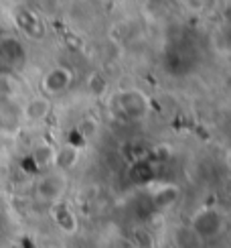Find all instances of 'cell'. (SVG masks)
Here are the masks:
<instances>
[{
    "mask_svg": "<svg viewBox=\"0 0 231 248\" xmlns=\"http://www.w3.org/2000/svg\"><path fill=\"white\" fill-rule=\"evenodd\" d=\"M51 110V104L45 96H37V98H30L25 108H23V116L29 120V122H39L43 120Z\"/></svg>",
    "mask_w": 231,
    "mask_h": 248,
    "instance_id": "obj_8",
    "label": "cell"
},
{
    "mask_svg": "<svg viewBox=\"0 0 231 248\" xmlns=\"http://www.w3.org/2000/svg\"><path fill=\"white\" fill-rule=\"evenodd\" d=\"M114 106L116 110L120 112L122 116H128V118H136V116H142L144 110H146V100L140 92H122V94L116 96L114 100Z\"/></svg>",
    "mask_w": 231,
    "mask_h": 248,
    "instance_id": "obj_3",
    "label": "cell"
},
{
    "mask_svg": "<svg viewBox=\"0 0 231 248\" xmlns=\"http://www.w3.org/2000/svg\"><path fill=\"white\" fill-rule=\"evenodd\" d=\"M164 63H166L169 74H174V76L188 74L191 67L195 65V51L191 47L185 49V45H174L166 51Z\"/></svg>",
    "mask_w": 231,
    "mask_h": 248,
    "instance_id": "obj_2",
    "label": "cell"
},
{
    "mask_svg": "<svg viewBox=\"0 0 231 248\" xmlns=\"http://www.w3.org/2000/svg\"><path fill=\"white\" fill-rule=\"evenodd\" d=\"M63 187L65 185H63L61 175H45V177H41L37 185V193H39V198H43L47 202H55L63 193Z\"/></svg>",
    "mask_w": 231,
    "mask_h": 248,
    "instance_id": "obj_7",
    "label": "cell"
},
{
    "mask_svg": "<svg viewBox=\"0 0 231 248\" xmlns=\"http://www.w3.org/2000/svg\"><path fill=\"white\" fill-rule=\"evenodd\" d=\"M27 51L18 39L0 37V76H10L25 65Z\"/></svg>",
    "mask_w": 231,
    "mask_h": 248,
    "instance_id": "obj_1",
    "label": "cell"
},
{
    "mask_svg": "<svg viewBox=\"0 0 231 248\" xmlns=\"http://www.w3.org/2000/svg\"><path fill=\"white\" fill-rule=\"evenodd\" d=\"M193 228L201 236H205V238H211V236H215L219 230H221V216H219L217 212L205 210L195 218Z\"/></svg>",
    "mask_w": 231,
    "mask_h": 248,
    "instance_id": "obj_6",
    "label": "cell"
},
{
    "mask_svg": "<svg viewBox=\"0 0 231 248\" xmlns=\"http://www.w3.org/2000/svg\"><path fill=\"white\" fill-rule=\"evenodd\" d=\"M71 84V71L67 67H53L49 74L43 78V90L45 94L55 96L65 92Z\"/></svg>",
    "mask_w": 231,
    "mask_h": 248,
    "instance_id": "obj_4",
    "label": "cell"
},
{
    "mask_svg": "<svg viewBox=\"0 0 231 248\" xmlns=\"http://www.w3.org/2000/svg\"><path fill=\"white\" fill-rule=\"evenodd\" d=\"M14 20H16L18 29L23 31L25 35L35 37V39L43 35V23H41V18L33 13V10H29V8H18L16 13H14Z\"/></svg>",
    "mask_w": 231,
    "mask_h": 248,
    "instance_id": "obj_5",
    "label": "cell"
}]
</instances>
